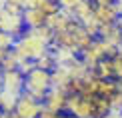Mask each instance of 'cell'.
Segmentation results:
<instances>
[{"label": "cell", "instance_id": "1", "mask_svg": "<svg viewBox=\"0 0 122 118\" xmlns=\"http://www.w3.org/2000/svg\"><path fill=\"white\" fill-rule=\"evenodd\" d=\"M48 50H50V44L46 40H42L34 30H28V28H26V32L22 36L16 38V42L12 46V52L18 56L20 64L24 60H36L42 54H46Z\"/></svg>", "mask_w": 122, "mask_h": 118}, {"label": "cell", "instance_id": "2", "mask_svg": "<svg viewBox=\"0 0 122 118\" xmlns=\"http://www.w3.org/2000/svg\"><path fill=\"white\" fill-rule=\"evenodd\" d=\"M52 88V72L50 70H42V68H34L26 74V90L28 94H32L36 100L42 102L46 98L48 90Z\"/></svg>", "mask_w": 122, "mask_h": 118}, {"label": "cell", "instance_id": "3", "mask_svg": "<svg viewBox=\"0 0 122 118\" xmlns=\"http://www.w3.org/2000/svg\"><path fill=\"white\" fill-rule=\"evenodd\" d=\"M0 30L12 34V36H22L26 32V24H24L22 12H12L8 10V4L4 10H0Z\"/></svg>", "mask_w": 122, "mask_h": 118}, {"label": "cell", "instance_id": "4", "mask_svg": "<svg viewBox=\"0 0 122 118\" xmlns=\"http://www.w3.org/2000/svg\"><path fill=\"white\" fill-rule=\"evenodd\" d=\"M42 110H44V104L40 100H36L32 94H28V92H24V94L18 96L16 108H14V112L20 118H38Z\"/></svg>", "mask_w": 122, "mask_h": 118}, {"label": "cell", "instance_id": "5", "mask_svg": "<svg viewBox=\"0 0 122 118\" xmlns=\"http://www.w3.org/2000/svg\"><path fill=\"white\" fill-rule=\"evenodd\" d=\"M66 112L74 114L76 118H92V102H90V94H76V92H70Z\"/></svg>", "mask_w": 122, "mask_h": 118}, {"label": "cell", "instance_id": "6", "mask_svg": "<svg viewBox=\"0 0 122 118\" xmlns=\"http://www.w3.org/2000/svg\"><path fill=\"white\" fill-rule=\"evenodd\" d=\"M0 88L14 94V96L24 94V90H26V74L20 68L18 70H6L2 74V86Z\"/></svg>", "mask_w": 122, "mask_h": 118}, {"label": "cell", "instance_id": "7", "mask_svg": "<svg viewBox=\"0 0 122 118\" xmlns=\"http://www.w3.org/2000/svg\"><path fill=\"white\" fill-rule=\"evenodd\" d=\"M68 98H70V90L52 86V88L48 90L46 98L42 100V104H44V108H46V110H52V112H66Z\"/></svg>", "mask_w": 122, "mask_h": 118}, {"label": "cell", "instance_id": "8", "mask_svg": "<svg viewBox=\"0 0 122 118\" xmlns=\"http://www.w3.org/2000/svg\"><path fill=\"white\" fill-rule=\"evenodd\" d=\"M94 18L100 26H104V24H118L122 14L114 2L112 4H94Z\"/></svg>", "mask_w": 122, "mask_h": 118}, {"label": "cell", "instance_id": "9", "mask_svg": "<svg viewBox=\"0 0 122 118\" xmlns=\"http://www.w3.org/2000/svg\"><path fill=\"white\" fill-rule=\"evenodd\" d=\"M72 22H74V16L70 12H66V10L60 8L58 12H54V14L48 16L46 26L52 30V32H64V30H68L70 26H72Z\"/></svg>", "mask_w": 122, "mask_h": 118}, {"label": "cell", "instance_id": "10", "mask_svg": "<svg viewBox=\"0 0 122 118\" xmlns=\"http://www.w3.org/2000/svg\"><path fill=\"white\" fill-rule=\"evenodd\" d=\"M22 18H24V24H26L28 30L46 26V20H48V16H46L40 8H24Z\"/></svg>", "mask_w": 122, "mask_h": 118}, {"label": "cell", "instance_id": "11", "mask_svg": "<svg viewBox=\"0 0 122 118\" xmlns=\"http://www.w3.org/2000/svg\"><path fill=\"white\" fill-rule=\"evenodd\" d=\"M72 72H70L68 66H56L52 70V86L56 88H66L70 90V84H72Z\"/></svg>", "mask_w": 122, "mask_h": 118}, {"label": "cell", "instance_id": "12", "mask_svg": "<svg viewBox=\"0 0 122 118\" xmlns=\"http://www.w3.org/2000/svg\"><path fill=\"white\" fill-rule=\"evenodd\" d=\"M98 38H102V40H106V42L114 44L116 48L122 46V36H120V26H118V24H104V26H100Z\"/></svg>", "mask_w": 122, "mask_h": 118}, {"label": "cell", "instance_id": "13", "mask_svg": "<svg viewBox=\"0 0 122 118\" xmlns=\"http://www.w3.org/2000/svg\"><path fill=\"white\" fill-rule=\"evenodd\" d=\"M70 14L74 16V20H78L80 24H84L86 20H90L94 16V2H92V0H82V2H80Z\"/></svg>", "mask_w": 122, "mask_h": 118}, {"label": "cell", "instance_id": "14", "mask_svg": "<svg viewBox=\"0 0 122 118\" xmlns=\"http://www.w3.org/2000/svg\"><path fill=\"white\" fill-rule=\"evenodd\" d=\"M96 78L100 80H114V68H112V58H104L92 68Z\"/></svg>", "mask_w": 122, "mask_h": 118}, {"label": "cell", "instance_id": "15", "mask_svg": "<svg viewBox=\"0 0 122 118\" xmlns=\"http://www.w3.org/2000/svg\"><path fill=\"white\" fill-rule=\"evenodd\" d=\"M118 90V80H100L98 78V86H96V94L104 96V98L112 100V96Z\"/></svg>", "mask_w": 122, "mask_h": 118}, {"label": "cell", "instance_id": "16", "mask_svg": "<svg viewBox=\"0 0 122 118\" xmlns=\"http://www.w3.org/2000/svg\"><path fill=\"white\" fill-rule=\"evenodd\" d=\"M16 102H18V96H14V94L0 88V110L2 112H14Z\"/></svg>", "mask_w": 122, "mask_h": 118}, {"label": "cell", "instance_id": "17", "mask_svg": "<svg viewBox=\"0 0 122 118\" xmlns=\"http://www.w3.org/2000/svg\"><path fill=\"white\" fill-rule=\"evenodd\" d=\"M34 64H36V68L50 70V72H52V70L56 68V58H54V52H52V48H50L46 54H42L40 58H36V60H34Z\"/></svg>", "mask_w": 122, "mask_h": 118}, {"label": "cell", "instance_id": "18", "mask_svg": "<svg viewBox=\"0 0 122 118\" xmlns=\"http://www.w3.org/2000/svg\"><path fill=\"white\" fill-rule=\"evenodd\" d=\"M0 68H2L4 72H6V70H18V68H20V60H18V56L14 54L12 50H10L8 56L4 58V62L0 64Z\"/></svg>", "mask_w": 122, "mask_h": 118}, {"label": "cell", "instance_id": "19", "mask_svg": "<svg viewBox=\"0 0 122 118\" xmlns=\"http://www.w3.org/2000/svg\"><path fill=\"white\" fill-rule=\"evenodd\" d=\"M112 68H114V80L122 82V46L118 48V54L112 56Z\"/></svg>", "mask_w": 122, "mask_h": 118}, {"label": "cell", "instance_id": "20", "mask_svg": "<svg viewBox=\"0 0 122 118\" xmlns=\"http://www.w3.org/2000/svg\"><path fill=\"white\" fill-rule=\"evenodd\" d=\"M14 42H16V36L4 32V30H0V46H2V48H10V50H12Z\"/></svg>", "mask_w": 122, "mask_h": 118}, {"label": "cell", "instance_id": "21", "mask_svg": "<svg viewBox=\"0 0 122 118\" xmlns=\"http://www.w3.org/2000/svg\"><path fill=\"white\" fill-rule=\"evenodd\" d=\"M82 26L86 28V30H88V32L90 34H92V36L94 38H98V32H100V24L98 22H96V18L92 16V18H90V20H86V22L82 24Z\"/></svg>", "mask_w": 122, "mask_h": 118}, {"label": "cell", "instance_id": "22", "mask_svg": "<svg viewBox=\"0 0 122 118\" xmlns=\"http://www.w3.org/2000/svg\"><path fill=\"white\" fill-rule=\"evenodd\" d=\"M110 104H112V110H122V82H118V90L112 96Z\"/></svg>", "mask_w": 122, "mask_h": 118}, {"label": "cell", "instance_id": "23", "mask_svg": "<svg viewBox=\"0 0 122 118\" xmlns=\"http://www.w3.org/2000/svg\"><path fill=\"white\" fill-rule=\"evenodd\" d=\"M80 2H82V0H58L60 8H62V10H66V12H72V10L78 6Z\"/></svg>", "mask_w": 122, "mask_h": 118}, {"label": "cell", "instance_id": "24", "mask_svg": "<svg viewBox=\"0 0 122 118\" xmlns=\"http://www.w3.org/2000/svg\"><path fill=\"white\" fill-rule=\"evenodd\" d=\"M46 0H24V8H42Z\"/></svg>", "mask_w": 122, "mask_h": 118}, {"label": "cell", "instance_id": "25", "mask_svg": "<svg viewBox=\"0 0 122 118\" xmlns=\"http://www.w3.org/2000/svg\"><path fill=\"white\" fill-rule=\"evenodd\" d=\"M38 118H60V112H52V110H46V108H44L42 112H40Z\"/></svg>", "mask_w": 122, "mask_h": 118}, {"label": "cell", "instance_id": "26", "mask_svg": "<svg viewBox=\"0 0 122 118\" xmlns=\"http://www.w3.org/2000/svg\"><path fill=\"white\" fill-rule=\"evenodd\" d=\"M8 52H10V48H2V46H0V64L4 62V58L8 56Z\"/></svg>", "mask_w": 122, "mask_h": 118}, {"label": "cell", "instance_id": "27", "mask_svg": "<svg viewBox=\"0 0 122 118\" xmlns=\"http://www.w3.org/2000/svg\"><path fill=\"white\" fill-rule=\"evenodd\" d=\"M8 4H12V6H20V8H24V0H6Z\"/></svg>", "mask_w": 122, "mask_h": 118}, {"label": "cell", "instance_id": "28", "mask_svg": "<svg viewBox=\"0 0 122 118\" xmlns=\"http://www.w3.org/2000/svg\"><path fill=\"white\" fill-rule=\"evenodd\" d=\"M94 4H112L114 0H92Z\"/></svg>", "mask_w": 122, "mask_h": 118}, {"label": "cell", "instance_id": "29", "mask_svg": "<svg viewBox=\"0 0 122 118\" xmlns=\"http://www.w3.org/2000/svg\"><path fill=\"white\" fill-rule=\"evenodd\" d=\"M114 4H116V8H118L120 14H122V0H114Z\"/></svg>", "mask_w": 122, "mask_h": 118}, {"label": "cell", "instance_id": "30", "mask_svg": "<svg viewBox=\"0 0 122 118\" xmlns=\"http://www.w3.org/2000/svg\"><path fill=\"white\" fill-rule=\"evenodd\" d=\"M0 118H10V112H2L0 110Z\"/></svg>", "mask_w": 122, "mask_h": 118}, {"label": "cell", "instance_id": "31", "mask_svg": "<svg viewBox=\"0 0 122 118\" xmlns=\"http://www.w3.org/2000/svg\"><path fill=\"white\" fill-rule=\"evenodd\" d=\"M2 74H4V70L0 68V86H2Z\"/></svg>", "mask_w": 122, "mask_h": 118}, {"label": "cell", "instance_id": "32", "mask_svg": "<svg viewBox=\"0 0 122 118\" xmlns=\"http://www.w3.org/2000/svg\"><path fill=\"white\" fill-rule=\"evenodd\" d=\"M118 26H120V36H122V18H120V22H118Z\"/></svg>", "mask_w": 122, "mask_h": 118}]
</instances>
